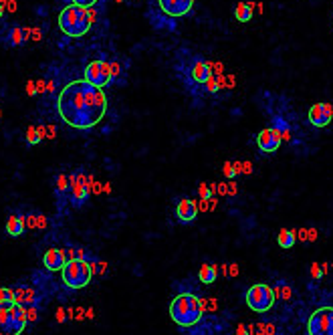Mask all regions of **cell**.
Listing matches in <instances>:
<instances>
[{"instance_id":"cell-1","label":"cell","mask_w":333,"mask_h":335,"mask_svg":"<svg viewBox=\"0 0 333 335\" xmlns=\"http://www.w3.org/2000/svg\"><path fill=\"white\" fill-rule=\"evenodd\" d=\"M57 109L65 123L77 129H87L103 120L107 109V97L103 89L93 87L83 79L71 83L61 91Z\"/></svg>"},{"instance_id":"cell-2","label":"cell","mask_w":333,"mask_h":335,"mask_svg":"<svg viewBox=\"0 0 333 335\" xmlns=\"http://www.w3.org/2000/svg\"><path fill=\"white\" fill-rule=\"evenodd\" d=\"M202 301L192 293H182L178 297H174V301L170 303V317L172 321L180 327H192L200 321L202 317Z\"/></svg>"},{"instance_id":"cell-3","label":"cell","mask_w":333,"mask_h":335,"mask_svg":"<svg viewBox=\"0 0 333 335\" xmlns=\"http://www.w3.org/2000/svg\"><path fill=\"white\" fill-rule=\"evenodd\" d=\"M59 28L67 37H83L91 28L89 23V8L77 4H67L59 14Z\"/></svg>"},{"instance_id":"cell-4","label":"cell","mask_w":333,"mask_h":335,"mask_svg":"<svg viewBox=\"0 0 333 335\" xmlns=\"http://www.w3.org/2000/svg\"><path fill=\"white\" fill-rule=\"evenodd\" d=\"M28 321V311L23 305L0 307V335H19Z\"/></svg>"},{"instance_id":"cell-5","label":"cell","mask_w":333,"mask_h":335,"mask_svg":"<svg viewBox=\"0 0 333 335\" xmlns=\"http://www.w3.org/2000/svg\"><path fill=\"white\" fill-rule=\"evenodd\" d=\"M61 273H63L65 285H69L71 289H83V287H87L89 285L93 269H91V264L85 259H71V261L65 263Z\"/></svg>"},{"instance_id":"cell-6","label":"cell","mask_w":333,"mask_h":335,"mask_svg":"<svg viewBox=\"0 0 333 335\" xmlns=\"http://www.w3.org/2000/svg\"><path fill=\"white\" fill-rule=\"evenodd\" d=\"M275 303V291L269 287V285H253L251 289L246 291V305L251 307L255 313H264L269 311Z\"/></svg>"},{"instance_id":"cell-7","label":"cell","mask_w":333,"mask_h":335,"mask_svg":"<svg viewBox=\"0 0 333 335\" xmlns=\"http://www.w3.org/2000/svg\"><path fill=\"white\" fill-rule=\"evenodd\" d=\"M309 335H333V307L317 309L307 323Z\"/></svg>"},{"instance_id":"cell-8","label":"cell","mask_w":333,"mask_h":335,"mask_svg":"<svg viewBox=\"0 0 333 335\" xmlns=\"http://www.w3.org/2000/svg\"><path fill=\"white\" fill-rule=\"evenodd\" d=\"M85 81L93 87L103 89L111 81V63L109 61H93L85 67Z\"/></svg>"},{"instance_id":"cell-9","label":"cell","mask_w":333,"mask_h":335,"mask_svg":"<svg viewBox=\"0 0 333 335\" xmlns=\"http://www.w3.org/2000/svg\"><path fill=\"white\" fill-rule=\"evenodd\" d=\"M214 63H206V61H202V59H194L192 63H190V67L186 69V73H188V83L190 85H194V87H204V83L214 75Z\"/></svg>"},{"instance_id":"cell-10","label":"cell","mask_w":333,"mask_h":335,"mask_svg":"<svg viewBox=\"0 0 333 335\" xmlns=\"http://www.w3.org/2000/svg\"><path fill=\"white\" fill-rule=\"evenodd\" d=\"M281 140H283L281 133H279L275 127H269V129H262L259 136H257V145H259L261 152H264V154H273V152H277V149H279Z\"/></svg>"},{"instance_id":"cell-11","label":"cell","mask_w":333,"mask_h":335,"mask_svg":"<svg viewBox=\"0 0 333 335\" xmlns=\"http://www.w3.org/2000/svg\"><path fill=\"white\" fill-rule=\"evenodd\" d=\"M333 120L331 113V103H315L309 109V123L315 127H325Z\"/></svg>"},{"instance_id":"cell-12","label":"cell","mask_w":333,"mask_h":335,"mask_svg":"<svg viewBox=\"0 0 333 335\" xmlns=\"http://www.w3.org/2000/svg\"><path fill=\"white\" fill-rule=\"evenodd\" d=\"M158 2H160V8L166 14L178 19V16H184V14H188L192 10L194 0H158Z\"/></svg>"},{"instance_id":"cell-13","label":"cell","mask_w":333,"mask_h":335,"mask_svg":"<svg viewBox=\"0 0 333 335\" xmlns=\"http://www.w3.org/2000/svg\"><path fill=\"white\" fill-rule=\"evenodd\" d=\"M176 216H178V220H180L182 224H190V222H194L196 216H198V206H196V202H194V200H190V198H182L180 202H178V206H176Z\"/></svg>"},{"instance_id":"cell-14","label":"cell","mask_w":333,"mask_h":335,"mask_svg":"<svg viewBox=\"0 0 333 335\" xmlns=\"http://www.w3.org/2000/svg\"><path fill=\"white\" fill-rule=\"evenodd\" d=\"M43 263L48 271H59L65 266L67 263V257H65V250L63 248H48L45 257H43Z\"/></svg>"},{"instance_id":"cell-15","label":"cell","mask_w":333,"mask_h":335,"mask_svg":"<svg viewBox=\"0 0 333 335\" xmlns=\"http://www.w3.org/2000/svg\"><path fill=\"white\" fill-rule=\"evenodd\" d=\"M69 184H71V200H73V204H75V206H81V204L87 200V196L91 194L89 188H87V184L79 182L75 174L69 176Z\"/></svg>"},{"instance_id":"cell-16","label":"cell","mask_w":333,"mask_h":335,"mask_svg":"<svg viewBox=\"0 0 333 335\" xmlns=\"http://www.w3.org/2000/svg\"><path fill=\"white\" fill-rule=\"evenodd\" d=\"M24 228H26V218L24 216H19V214H12L6 222V232L10 237H21L24 232Z\"/></svg>"},{"instance_id":"cell-17","label":"cell","mask_w":333,"mask_h":335,"mask_svg":"<svg viewBox=\"0 0 333 335\" xmlns=\"http://www.w3.org/2000/svg\"><path fill=\"white\" fill-rule=\"evenodd\" d=\"M255 6H257L255 2H238V4H237V10H235L237 21L248 23V21L253 19V8H255Z\"/></svg>"},{"instance_id":"cell-18","label":"cell","mask_w":333,"mask_h":335,"mask_svg":"<svg viewBox=\"0 0 333 335\" xmlns=\"http://www.w3.org/2000/svg\"><path fill=\"white\" fill-rule=\"evenodd\" d=\"M216 275H218V266H214V264H202L200 266V281H202L204 285L214 283Z\"/></svg>"},{"instance_id":"cell-19","label":"cell","mask_w":333,"mask_h":335,"mask_svg":"<svg viewBox=\"0 0 333 335\" xmlns=\"http://www.w3.org/2000/svg\"><path fill=\"white\" fill-rule=\"evenodd\" d=\"M277 242L281 248H291L295 244V232L293 230H281L279 237H277Z\"/></svg>"},{"instance_id":"cell-20","label":"cell","mask_w":333,"mask_h":335,"mask_svg":"<svg viewBox=\"0 0 333 335\" xmlns=\"http://www.w3.org/2000/svg\"><path fill=\"white\" fill-rule=\"evenodd\" d=\"M24 41H26V37H24V28L14 26V28L10 30V35H8V43H10L12 47H19V45H23Z\"/></svg>"},{"instance_id":"cell-21","label":"cell","mask_w":333,"mask_h":335,"mask_svg":"<svg viewBox=\"0 0 333 335\" xmlns=\"http://www.w3.org/2000/svg\"><path fill=\"white\" fill-rule=\"evenodd\" d=\"M2 305H19L16 303V293L12 289H0V307Z\"/></svg>"},{"instance_id":"cell-22","label":"cell","mask_w":333,"mask_h":335,"mask_svg":"<svg viewBox=\"0 0 333 335\" xmlns=\"http://www.w3.org/2000/svg\"><path fill=\"white\" fill-rule=\"evenodd\" d=\"M39 142H43V138H41V133H39L37 125H30V127L26 129V144H28V145H37Z\"/></svg>"},{"instance_id":"cell-23","label":"cell","mask_w":333,"mask_h":335,"mask_svg":"<svg viewBox=\"0 0 333 335\" xmlns=\"http://www.w3.org/2000/svg\"><path fill=\"white\" fill-rule=\"evenodd\" d=\"M55 188H57V192L65 194L67 190L71 188V184H69V176H67V174H59V176H57V180H55Z\"/></svg>"},{"instance_id":"cell-24","label":"cell","mask_w":333,"mask_h":335,"mask_svg":"<svg viewBox=\"0 0 333 335\" xmlns=\"http://www.w3.org/2000/svg\"><path fill=\"white\" fill-rule=\"evenodd\" d=\"M325 271H327V266H325V264H317V263H313L311 269H309V273H311L313 279H321Z\"/></svg>"},{"instance_id":"cell-25","label":"cell","mask_w":333,"mask_h":335,"mask_svg":"<svg viewBox=\"0 0 333 335\" xmlns=\"http://www.w3.org/2000/svg\"><path fill=\"white\" fill-rule=\"evenodd\" d=\"M198 194H200V200H210L212 198V190H210L208 184H200Z\"/></svg>"},{"instance_id":"cell-26","label":"cell","mask_w":333,"mask_h":335,"mask_svg":"<svg viewBox=\"0 0 333 335\" xmlns=\"http://www.w3.org/2000/svg\"><path fill=\"white\" fill-rule=\"evenodd\" d=\"M204 87H206V91H208V93H216V91L220 89V87H218V81L214 79V75H212V77H210V79L204 83Z\"/></svg>"},{"instance_id":"cell-27","label":"cell","mask_w":333,"mask_h":335,"mask_svg":"<svg viewBox=\"0 0 333 335\" xmlns=\"http://www.w3.org/2000/svg\"><path fill=\"white\" fill-rule=\"evenodd\" d=\"M97 0H71V4H77V6H83V8H93Z\"/></svg>"},{"instance_id":"cell-28","label":"cell","mask_w":333,"mask_h":335,"mask_svg":"<svg viewBox=\"0 0 333 335\" xmlns=\"http://www.w3.org/2000/svg\"><path fill=\"white\" fill-rule=\"evenodd\" d=\"M224 176H226V178H235V176H237L235 166H232L230 162H226V164H224Z\"/></svg>"},{"instance_id":"cell-29","label":"cell","mask_w":333,"mask_h":335,"mask_svg":"<svg viewBox=\"0 0 333 335\" xmlns=\"http://www.w3.org/2000/svg\"><path fill=\"white\" fill-rule=\"evenodd\" d=\"M26 93H28V95H37V85H35V81H28V83H26Z\"/></svg>"},{"instance_id":"cell-30","label":"cell","mask_w":333,"mask_h":335,"mask_svg":"<svg viewBox=\"0 0 333 335\" xmlns=\"http://www.w3.org/2000/svg\"><path fill=\"white\" fill-rule=\"evenodd\" d=\"M35 85H37V93H45V91H47V83H45L43 79L35 81Z\"/></svg>"},{"instance_id":"cell-31","label":"cell","mask_w":333,"mask_h":335,"mask_svg":"<svg viewBox=\"0 0 333 335\" xmlns=\"http://www.w3.org/2000/svg\"><path fill=\"white\" fill-rule=\"evenodd\" d=\"M30 35H32V41H35V43H39V41L43 39V32H41L39 28H32V30H30Z\"/></svg>"},{"instance_id":"cell-32","label":"cell","mask_w":333,"mask_h":335,"mask_svg":"<svg viewBox=\"0 0 333 335\" xmlns=\"http://www.w3.org/2000/svg\"><path fill=\"white\" fill-rule=\"evenodd\" d=\"M55 133H57V129L53 125H47V138L48 140H55Z\"/></svg>"},{"instance_id":"cell-33","label":"cell","mask_w":333,"mask_h":335,"mask_svg":"<svg viewBox=\"0 0 333 335\" xmlns=\"http://www.w3.org/2000/svg\"><path fill=\"white\" fill-rule=\"evenodd\" d=\"M65 319H67V315H65V309H59V311H57V321H59V323H63Z\"/></svg>"},{"instance_id":"cell-34","label":"cell","mask_w":333,"mask_h":335,"mask_svg":"<svg viewBox=\"0 0 333 335\" xmlns=\"http://www.w3.org/2000/svg\"><path fill=\"white\" fill-rule=\"evenodd\" d=\"M6 8H8V12H16V0H8Z\"/></svg>"},{"instance_id":"cell-35","label":"cell","mask_w":333,"mask_h":335,"mask_svg":"<svg viewBox=\"0 0 333 335\" xmlns=\"http://www.w3.org/2000/svg\"><path fill=\"white\" fill-rule=\"evenodd\" d=\"M55 91V81H48L47 83V93H53Z\"/></svg>"},{"instance_id":"cell-36","label":"cell","mask_w":333,"mask_h":335,"mask_svg":"<svg viewBox=\"0 0 333 335\" xmlns=\"http://www.w3.org/2000/svg\"><path fill=\"white\" fill-rule=\"evenodd\" d=\"M103 192H105V194L111 192V184H105V186H103Z\"/></svg>"},{"instance_id":"cell-37","label":"cell","mask_w":333,"mask_h":335,"mask_svg":"<svg viewBox=\"0 0 333 335\" xmlns=\"http://www.w3.org/2000/svg\"><path fill=\"white\" fill-rule=\"evenodd\" d=\"M238 335H246V331H244V327H242V325L238 327Z\"/></svg>"},{"instance_id":"cell-38","label":"cell","mask_w":333,"mask_h":335,"mask_svg":"<svg viewBox=\"0 0 333 335\" xmlns=\"http://www.w3.org/2000/svg\"><path fill=\"white\" fill-rule=\"evenodd\" d=\"M2 16H4V6L0 4V19H2Z\"/></svg>"},{"instance_id":"cell-39","label":"cell","mask_w":333,"mask_h":335,"mask_svg":"<svg viewBox=\"0 0 333 335\" xmlns=\"http://www.w3.org/2000/svg\"><path fill=\"white\" fill-rule=\"evenodd\" d=\"M115 2H123V0H115Z\"/></svg>"},{"instance_id":"cell-40","label":"cell","mask_w":333,"mask_h":335,"mask_svg":"<svg viewBox=\"0 0 333 335\" xmlns=\"http://www.w3.org/2000/svg\"><path fill=\"white\" fill-rule=\"evenodd\" d=\"M0 117H2V111H0Z\"/></svg>"},{"instance_id":"cell-41","label":"cell","mask_w":333,"mask_h":335,"mask_svg":"<svg viewBox=\"0 0 333 335\" xmlns=\"http://www.w3.org/2000/svg\"><path fill=\"white\" fill-rule=\"evenodd\" d=\"M127 2H133V0H127Z\"/></svg>"}]
</instances>
